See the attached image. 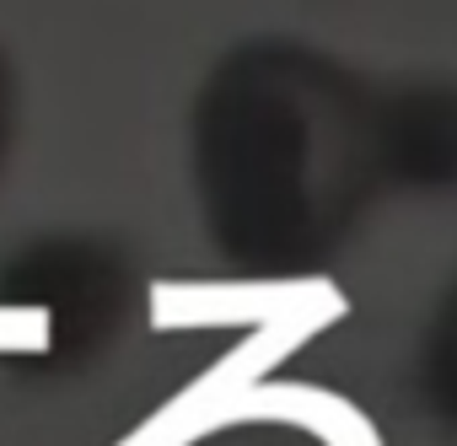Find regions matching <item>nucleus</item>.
I'll return each mask as SVG.
<instances>
[{
    "mask_svg": "<svg viewBox=\"0 0 457 446\" xmlns=\"http://www.w3.org/2000/svg\"><path fill=\"white\" fill-rule=\"evenodd\" d=\"M183 178L226 275L253 285L334 275L387 204L377 76L296 33L215 49L183 113Z\"/></svg>",
    "mask_w": 457,
    "mask_h": 446,
    "instance_id": "nucleus-1",
    "label": "nucleus"
},
{
    "mask_svg": "<svg viewBox=\"0 0 457 446\" xmlns=\"http://www.w3.org/2000/svg\"><path fill=\"white\" fill-rule=\"evenodd\" d=\"M140 307V269L119 237L44 227L0 253V366L71 376L97 366Z\"/></svg>",
    "mask_w": 457,
    "mask_h": 446,
    "instance_id": "nucleus-2",
    "label": "nucleus"
},
{
    "mask_svg": "<svg viewBox=\"0 0 457 446\" xmlns=\"http://www.w3.org/2000/svg\"><path fill=\"white\" fill-rule=\"evenodd\" d=\"M377 161L387 199L457 194V76H377Z\"/></svg>",
    "mask_w": 457,
    "mask_h": 446,
    "instance_id": "nucleus-3",
    "label": "nucleus"
},
{
    "mask_svg": "<svg viewBox=\"0 0 457 446\" xmlns=\"http://www.w3.org/2000/svg\"><path fill=\"white\" fill-rule=\"evenodd\" d=\"M409 387H414L425 425L457 446V269L436 285V296L414 328Z\"/></svg>",
    "mask_w": 457,
    "mask_h": 446,
    "instance_id": "nucleus-4",
    "label": "nucleus"
},
{
    "mask_svg": "<svg viewBox=\"0 0 457 446\" xmlns=\"http://www.w3.org/2000/svg\"><path fill=\"white\" fill-rule=\"evenodd\" d=\"M17 135H22V81H17V65H12V54L0 49V172L12 167Z\"/></svg>",
    "mask_w": 457,
    "mask_h": 446,
    "instance_id": "nucleus-5",
    "label": "nucleus"
}]
</instances>
